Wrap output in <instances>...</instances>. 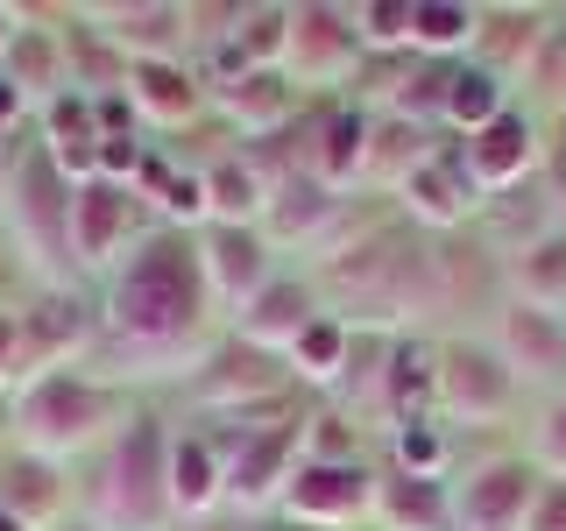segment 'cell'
Listing matches in <instances>:
<instances>
[{
	"mask_svg": "<svg viewBox=\"0 0 566 531\" xmlns=\"http://www.w3.org/2000/svg\"><path fill=\"white\" fill-rule=\"evenodd\" d=\"M199 319V256L177 241H149L114 283V326L128 341H177Z\"/></svg>",
	"mask_w": 566,
	"mask_h": 531,
	"instance_id": "1",
	"label": "cell"
},
{
	"mask_svg": "<svg viewBox=\"0 0 566 531\" xmlns=\"http://www.w3.org/2000/svg\"><path fill=\"white\" fill-rule=\"evenodd\" d=\"M517 376H510V362L495 354V341H447L439 347V389L432 404L447 418H468V425H489L503 418L510 404H517Z\"/></svg>",
	"mask_w": 566,
	"mask_h": 531,
	"instance_id": "2",
	"label": "cell"
},
{
	"mask_svg": "<svg viewBox=\"0 0 566 531\" xmlns=\"http://www.w3.org/2000/svg\"><path fill=\"white\" fill-rule=\"evenodd\" d=\"M538 489L545 475L531 468V454H495L453 489V531H524Z\"/></svg>",
	"mask_w": 566,
	"mask_h": 531,
	"instance_id": "3",
	"label": "cell"
},
{
	"mask_svg": "<svg viewBox=\"0 0 566 531\" xmlns=\"http://www.w3.org/2000/svg\"><path fill=\"white\" fill-rule=\"evenodd\" d=\"M495 354L510 362V376H517V383L566 389V312L503 298V312H495Z\"/></svg>",
	"mask_w": 566,
	"mask_h": 531,
	"instance_id": "4",
	"label": "cell"
},
{
	"mask_svg": "<svg viewBox=\"0 0 566 531\" xmlns=\"http://www.w3.org/2000/svg\"><path fill=\"white\" fill-rule=\"evenodd\" d=\"M460 164H468V177H474V191H517L531 170H538V128H531V114H517L510 106L503 121H489L482 135H468V149H460Z\"/></svg>",
	"mask_w": 566,
	"mask_h": 531,
	"instance_id": "5",
	"label": "cell"
},
{
	"mask_svg": "<svg viewBox=\"0 0 566 531\" xmlns=\"http://www.w3.org/2000/svg\"><path fill=\"white\" fill-rule=\"evenodd\" d=\"M22 425H29V447H71V439H85L99 425V397L85 383H71V376H50V383H35V397L22 404Z\"/></svg>",
	"mask_w": 566,
	"mask_h": 531,
	"instance_id": "6",
	"label": "cell"
},
{
	"mask_svg": "<svg viewBox=\"0 0 566 531\" xmlns=\"http://www.w3.org/2000/svg\"><path fill=\"white\" fill-rule=\"evenodd\" d=\"M545 29H553V14H538V8H482V29H474V64L495 71V79L510 85L517 71H531Z\"/></svg>",
	"mask_w": 566,
	"mask_h": 531,
	"instance_id": "7",
	"label": "cell"
},
{
	"mask_svg": "<svg viewBox=\"0 0 566 531\" xmlns=\"http://www.w3.org/2000/svg\"><path fill=\"white\" fill-rule=\"evenodd\" d=\"M403 199H411V212L418 220H432V227H460L474 212V177H468V164H460V149H439L432 164H418L411 177H403Z\"/></svg>",
	"mask_w": 566,
	"mask_h": 531,
	"instance_id": "8",
	"label": "cell"
},
{
	"mask_svg": "<svg viewBox=\"0 0 566 531\" xmlns=\"http://www.w3.org/2000/svg\"><path fill=\"white\" fill-rule=\"evenodd\" d=\"M291 510H297V518H318V524H354L368 510V475L340 468V460L297 468L291 475Z\"/></svg>",
	"mask_w": 566,
	"mask_h": 531,
	"instance_id": "9",
	"label": "cell"
},
{
	"mask_svg": "<svg viewBox=\"0 0 566 531\" xmlns=\"http://www.w3.org/2000/svg\"><path fill=\"white\" fill-rule=\"evenodd\" d=\"M510 298L566 312V227H545V235L510 248Z\"/></svg>",
	"mask_w": 566,
	"mask_h": 531,
	"instance_id": "10",
	"label": "cell"
},
{
	"mask_svg": "<svg viewBox=\"0 0 566 531\" xmlns=\"http://www.w3.org/2000/svg\"><path fill=\"white\" fill-rule=\"evenodd\" d=\"M376 518L389 531H453V489L439 475H389L376 489Z\"/></svg>",
	"mask_w": 566,
	"mask_h": 531,
	"instance_id": "11",
	"label": "cell"
},
{
	"mask_svg": "<svg viewBox=\"0 0 566 531\" xmlns=\"http://www.w3.org/2000/svg\"><path fill=\"white\" fill-rule=\"evenodd\" d=\"M156 425L142 418L135 433H128V447H120V460H114V482H120V503L135 510V524L149 531L156 524V503H164V489H156Z\"/></svg>",
	"mask_w": 566,
	"mask_h": 531,
	"instance_id": "12",
	"label": "cell"
},
{
	"mask_svg": "<svg viewBox=\"0 0 566 531\" xmlns=\"http://www.w3.org/2000/svg\"><path fill=\"white\" fill-rule=\"evenodd\" d=\"M305 326H312V312H305V291H297V283H262V298L241 319L248 347H297Z\"/></svg>",
	"mask_w": 566,
	"mask_h": 531,
	"instance_id": "13",
	"label": "cell"
},
{
	"mask_svg": "<svg viewBox=\"0 0 566 531\" xmlns=\"http://www.w3.org/2000/svg\"><path fill=\"white\" fill-rule=\"evenodd\" d=\"M503 114H510V85L495 79V71H482V64H453V85H447V121L453 128L482 135L489 121H503Z\"/></svg>",
	"mask_w": 566,
	"mask_h": 531,
	"instance_id": "14",
	"label": "cell"
},
{
	"mask_svg": "<svg viewBox=\"0 0 566 531\" xmlns=\"http://www.w3.org/2000/svg\"><path fill=\"white\" fill-rule=\"evenodd\" d=\"M120 220H128V199H120V191H106V185H85L78 199H71V248H78L85 262H106Z\"/></svg>",
	"mask_w": 566,
	"mask_h": 531,
	"instance_id": "15",
	"label": "cell"
},
{
	"mask_svg": "<svg viewBox=\"0 0 566 531\" xmlns=\"http://www.w3.org/2000/svg\"><path fill=\"white\" fill-rule=\"evenodd\" d=\"M474 29H482V8H460V0H418L411 8V43L432 50L439 64L453 50H474Z\"/></svg>",
	"mask_w": 566,
	"mask_h": 531,
	"instance_id": "16",
	"label": "cell"
},
{
	"mask_svg": "<svg viewBox=\"0 0 566 531\" xmlns=\"http://www.w3.org/2000/svg\"><path fill=\"white\" fill-rule=\"evenodd\" d=\"M206 277H212V291H227V298H241V291H262V241L255 235H241V227H220V235L206 241Z\"/></svg>",
	"mask_w": 566,
	"mask_h": 531,
	"instance_id": "17",
	"label": "cell"
},
{
	"mask_svg": "<svg viewBox=\"0 0 566 531\" xmlns=\"http://www.w3.org/2000/svg\"><path fill=\"white\" fill-rule=\"evenodd\" d=\"M291 439L297 433H262V439H248V447H241V460H234V496H241V503H262V496L283 482Z\"/></svg>",
	"mask_w": 566,
	"mask_h": 531,
	"instance_id": "18",
	"label": "cell"
},
{
	"mask_svg": "<svg viewBox=\"0 0 566 531\" xmlns=\"http://www.w3.org/2000/svg\"><path fill=\"white\" fill-rule=\"evenodd\" d=\"M170 503H185V510L212 503V454L199 447V439H185V447L170 454Z\"/></svg>",
	"mask_w": 566,
	"mask_h": 531,
	"instance_id": "19",
	"label": "cell"
},
{
	"mask_svg": "<svg viewBox=\"0 0 566 531\" xmlns=\"http://www.w3.org/2000/svg\"><path fill=\"white\" fill-rule=\"evenodd\" d=\"M531 468H538V475H566V389H553V404L538 412V433H531Z\"/></svg>",
	"mask_w": 566,
	"mask_h": 531,
	"instance_id": "20",
	"label": "cell"
},
{
	"mask_svg": "<svg viewBox=\"0 0 566 531\" xmlns=\"http://www.w3.org/2000/svg\"><path fill=\"white\" fill-rule=\"evenodd\" d=\"M397 460H403V475H439V460H447L439 425L432 418H403L397 425Z\"/></svg>",
	"mask_w": 566,
	"mask_h": 531,
	"instance_id": "21",
	"label": "cell"
},
{
	"mask_svg": "<svg viewBox=\"0 0 566 531\" xmlns=\"http://www.w3.org/2000/svg\"><path fill=\"white\" fill-rule=\"evenodd\" d=\"M135 93H142V106H149V114H164V121H177L191 106V85L177 79L170 64H142L135 71Z\"/></svg>",
	"mask_w": 566,
	"mask_h": 531,
	"instance_id": "22",
	"label": "cell"
},
{
	"mask_svg": "<svg viewBox=\"0 0 566 531\" xmlns=\"http://www.w3.org/2000/svg\"><path fill=\"white\" fill-rule=\"evenodd\" d=\"M361 156H368V121L361 114H340L326 128V177H347Z\"/></svg>",
	"mask_w": 566,
	"mask_h": 531,
	"instance_id": "23",
	"label": "cell"
},
{
	"mask_svg": "<svg viewBox=\"0 0 566 531\" xmlns=\"http://www.w3.org/2000/svg\"><path fill=\"white\" fill-rule=\"evenodd\" d=\"M333 199L318 185H291V191H276V227L283 235H297V227H312V220H326Z\"/></svg>",
	"mask_w": 566,
	"mask_h": 531,
	"instance_id": "24",
	"label": "cell"
},
{
	"mask_svg": "<svg viewBox=\"0 0 566 531\" xmlns=\"http://www.w3.org/2000/svg\"><path fill=\"white\" fill-rule=\"evenodd\" d=\"M291 354L305 362V376H333V368H340V326H326V319H318V326L297 333Z\"/></svg>",
	"mask_w": 566,
	"mask_h": 531,
	"instance_id": "25",
	"label": "cell"
},
{
	"mask_svg": "<svg viewBox=\"0 0 566 531\" xmlns=\"http://www.w3.org/2000/svg\"><path fill=\"white\" fill-rule=\"evenodd\" d=\"M354 22H361L368 43H411V8H397V0L389 8H361Z\"/></svg>",
	"mask_w": 566,
	"mask_h": 531,
	"instance_id": "26",
	"label": "cell"
},
{
	"mask_svg": "<svg viewBox=\"0 0 566 531\" xmlns=\"http://www.w3.org/2000/svg\"><path fill=\"white\" fill-rule=\"evenodd\" d=\"M524 531H566V475H545V489H538V503H531Z\"/></svg>",
	"mask_w": 566,
	"mask_h": 531,
	"instance_id": "27",
	"label": "cell"
},
{
	"mask_svg": "<svg viewBox=\"0 0 566 531\" xmlns=\"http://www.w3.org/2000/svg\"><path fill=\"white\" fill-rule=\"evenodd\" d=\"M206 199L220 206V212H248V206H255V177H248V170H220L206 185Z\"/></svg>",
	"mask_w": 566,
	"mask_h": 531,
	"instance_id": "28",
	"label": "cell"
},
{
	"mask_svg": "<svg viewBox=\"0 0 566 531\" xmlns=\"http://www.w3.org/2000/svg\"><path fill=\"white\" fill-rule=\"evenodd\" d=\"M234 106H248V121H270V114H283V85L276 79H248V93H234Z\"/></svg>",
	"mask_w": 566,
	"mask_h": 531,
	"instance_id": "29",
	"label": "cell"
},
{
	"mask_svg": "<svg viewBox=\"0 0 566 531\" xmlns=\"http://www.w3.org/2000/svg\"><path fill=\"white\" fill-rule=\"evenodd\" d=\"M0 503H8V510H14V503H22V510H35V503H50V482H43L35 468H22V489L8 482V489H0Z\"/></svg>",
	"mask_w": 566,
	"mask_h": 531,
	"instance_id": "30",
	"label": "cell"
},
{
	"mask_svg": "<svg viewBox=\"0 0 566 531\" xmlns=\"http://www.w3.org/2000/svg\"><path fill=\"white\" fill-rule=\"evenodd\" d=\"M14 106H22V93H14V85L0 79V128H8V121H14Z\"/></svg>",
	"mask_w": 566,
	"mask_h": 531,
	"instance_id": "31",
	"label": "cell"
},
{
	"mask_svg": "<svg viewBox=\"0 0 566 531\" xmlns=\"http://www.w3.org/2000/svg\"><path fill=\"white\" fill-rule=\"evenodd\" d=\"M14 354V319H0V362Z\"/></svg>",
	"mask_w": 566,
	"mask_h": 531,
	"instance_id": "32",
	"label": "cell"
},
{
	"mask_svg": "<svg viewBox=\"0 0 566 531\" xmlns=\"http://www.w3.org/2000/svg\"><path fill=\"white\" fill-rule=\"evenodd\" d=\"M0 531H22V524H8V518H0Z\"/></svg>",
	"mask_w": 566,
	"mask_h": 531,
	"instance_id": "33",
	"label": "cell"
},
{
	"mask_svg": "<svg viewBox=\"0 0 566 531\" xmlns=\"http://www.w3.org/2000/svg\"><path fill=\"white\" fill-rule=\"evenodd\" d=\"M0 22H8V14H0Z\"/></svg>",
	"mask_w": 566,
	"mask_h": 531,
	"instance_id": "34",
	"label": "cell"
}]
</instances>
